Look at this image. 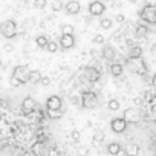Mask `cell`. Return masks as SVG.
Returning <instances> with one entry per match:
<instances>
[{"label": "cell", "instance_id": "obj_13", "mask_svg": "<svg viewBox=\"0 0 156 156\" xmlns=\"http://www.w3.org/2000/svg\"><path fill=\"white\" fill-rule=\"evenodd\" d=\"M103 57H104L106 60L112 61V60L116 58V51H115L112 46H104V48H103Z\"/></svg>", "mask_w": 156, "mask_h": 156}, {"label": "cell", "instance_id": "obj_2", "mask_svg": "<svg viewBox=\"0 0 156 156\" xmlns=\"http://www.w3.org/2000/svg\"><path fill=\"white\" fill-rule=\"evenodd\" d=\"M98 104V95L92 90H87V92H83L81 95V106L84 109H95Z\"/></svg>", "mask_w": 156, "mask_h": 156}, {"label": "cell", "instance_id": "obj_5", "mask_svg": "<svg viewBox=\"0 0 156 156\" xmlns=\"http://www.w3.org/2000/svg\"><path fill=\"white\" fill-rule=\"evenodd\" d=\"M29 73H31V69L28 66H17L12 72V76H16L22 84H25L29 80Z\"/></svg>", "mask_w": 156, "mask_h": 156}, {"label": "cell", "instance_id": "obj_37", "mask_svg": "<svg viewBox=\"0 0 156 156\" xmlns=\"http://www.w3.org/2000/svg\"><path fill=\"white\" fill-rule=\"evenodd\" d=\"M12 49H14V46H12V44H9V43H8V44H5V52H11Z\"/></svg>", "mask_w": 156, "mask_h": 156}, {"label": "cell", "instance_id": "obj_25", "mask_svg": "<svg viewBox=\"0 0 156 156\" xmlns=\"http://www.w3.org/2000/svg\"><path fill=\"white\" fill-rule=\"evenodd\" d=\"M46 49H48V52L54 54V52H57V51H58V43H55V41H48Z\"/></svg>", "mask_w": 156, "mask_h": 156}, {"label": "cell", "instance_id": "obj_36", "mask_svg": "<svg viewBox=\"0 0 156 156\" xmlns=\"http://www.w3.org/2000/svg\"><path fill=\"white\" fill-rule=\"evenodd\" d=\"M115 20H116V22H118V23H124V22H126V17H124V16H122V14H118V16H116V19H115Z\"/></svg>", "mask_w": 156, "mask_h": 156}, {"label": "cell", "instance_id": "obj_23", "mask_svg": "<svg viewBox=\"0 0 156 156\" xmlns=\"http://www.w3.org/2000/svg\"><path fill=\"white\" fill-rule=\"evenodd\" d=\"M107 107H109V110H118L119 109V101L118 100H115V98H112V100H109V103H107Z\"/></svg>", "mask_w": 156, "mask_h": 156}, {"label": "cell", "instance_id": "obj_17", "mask_svg": "<svg viewBox=\"0 0 156 156\" xmlns=\"http://www.w3.org/2000/svg\"><path fill=\"white\" fill-rule=\"evenodd\" d=\"M104 138H106V133H104L103 130H97L95 135H94V138H92V144L98 147V145L104 141Z\"/></svg>", "mask_w": 156, "mask_h": 156}, {"label": "cell", "instance_id": "obj_38", "mask_svg": "<svg viewBox=\"0 0 156 156\" xmlns=\"http://www.w3.org/2000/svg\"><path fill=\"white\" fill-rule=\"evenodd\" d=\"M23 156H35V153H34V151H25Z\"/></svg>", "mask_w": 156, "mask_h": 156}, {"label": "cell", "instance_id": "obj_40", "mask_svg": "<svg viewBox=\"0 0 156 156\" xmlns=\"http://www.w3.org/2000/svg\"><path fill=\"white\" fill-rule=\"evenodd\" d=\"M129 2H130V3H136V0H129Z\"/></svg>", "mask_w": 156, "mask_h": 156}, {"label": "cell", "instance_id": "obj_27", "mask_svg": "<svg viewBox=\"0 0 156 156\" xmlns=\"http://www.w3.org/2000/svg\"><path fill=\"white\" fill-rule=\"evenodd\" d=\"M46 0H34V6L37 8V9H43V8H46Z\"/></svg>", "mask_w": 156, "mask_h": 156}, {"label": "cell", "instance_id": "obj_16", "mask_svg": "<svg viewBox=\"0 0 156 156\" xmlns=\"http://www.w3.org/2000/svg\"><path fill=\"white\" fill-rule=\"evenodd\" d=\"M129 57L132 60H138L142 57V48L141 46H132L130 51H129Z\"/></svg>", "mask_w": 156, "mask_h": 156}, {"label": "cell", "instance_id": "obj_10", "mask_svg": "<svg viewBox=\"0 0 156 156\" xmlns=\"http://www.w3.org/2000/svg\"><path fill=\"white\" fill-rule=\"evenodd\" d=\"M104 11H106V6H104V3L98 2V0H95V2H92V3L89 5V12H90V16H95V17H98V16H101Z\"/></svg>", "mask_w": 156, "mask_h": 156}, {"label": "cell", "instance_id": "obj_7", "mask_svg": "<svg viewBox=\"0 0 156 156\" xmlns=\"http://www.w3.org/2000/svg\"><path fill=\"white\" fill-rule=\"evenodd\" d=\"M84 76H86V80L90 81V83H97L100 80V76H101V72L97 69V67H92V66H87L84 69Z\"/></svg>", "mask_w": 156, "mask_h": 156}, {"label": "cell", "instance_id": "obj_20", "mask_svg": "<svg viewBox=\"0 0 156 156\" xmlns=\"http://www.w3.org/2000/svg\"><path fill=\"white\" fill-rule=\"evenodd\" d=\"M150 32V29L145 26V25H138L136 26V35L139 37V38H144V37H147V34Z\"/></svg>", "mask_w": 156, "mask_h": 156}, {"label": "cell", "instance_id": "obj_28", "mask_svg": "<svg viewBox=\"0 0 156 156\" xmlns=\"http://www.w3.org/2000/svg\"><path fill=\"white\" fill-rule=\"evenodd\" d=\"M51 6H52V11H55V12H57V11H60V9L63 8V3L60 2V0H54Z\"/></svg>", "mask_w": 156, "mask_h": 156}, {"label": "cell", "instance_id": "obj_35", "mask_svg": "<svg viewBox=\"0 0 156 156\" xmlns=\"http://www.w3.org/2000/svg\"><path fill=\"white\" fill-rule=\"evenodd\" d=\"M48 156H58V150L55 147H51L49 151H48Z\"/></svg>", "mask_w": 156, "mask_h": 156}, {"label": "cell", "instance_id": "obj_30", "mask_svg": "<svg viewBox=\"0 0 156 156\" xmlns=\"http://www.w3.org/2000/svg\"><path fill=\"white\" fill-rule=\"evenodd\" d=\"M76 154H78V156H87V154H89V150H87L86 147H78V148H76Z\"/></svg>", "mask_w": 156, "mask_h": 156}, {"label": "cell", "instance_id": "obj_15", "mask_svg": "<svg viewBox=\"0 0 156 156\" xmlns=\"http://www.w3.org/2000/svg\"><path fill=\"white\" fill-rule=\"evenodd\" d=\"M124 151H126V156H138L139 154V145L138 144H127L126 145V148H124Z\"/></svg>", "mask_w": 156, "mask_h": 156}, {"label": "cell", "instance_id": "obj_19", "mask_svg": "<svg viewBox=\"0 0 156 156\" xmlns=\"http://www.w3.org/2000/svg\"><path fill=\"white\" fill-rule=\"evenodd\" d=\"M40 80H41V73H40L38 70H31L28 83H34V84H38V83H40Z\"/></svg>", "mask_w": 156, "mask_h": 156}, {"label": "cell", "instance_id": "obj_9", "mask_svg": "<svg viewBox=\"0 0 156 156\" xmlns=\"http://www.w3.org/2000/svg\"><path fill=\"white\" fill-rule=\"evenodd\" d=\"M61 107H63V101H61L60 97L52 95V97H49L46 100V109H49V110H61Z\"/></svg>", "mask_w": 156, "mask_h": 156}, {"label": "cell", "instance_id": "obj_29", "mask_svg": "<svg viewBox=\"0 0 156 156\" xmlns=\"http://www.w3.org/2000/svg\"><path fill=\"white\" fill-rule=\"evenodd\" d=\"M70 138H72L75 142H78V141H80V138H81V133L78 132V130H72V132H70Z\"/></svg>", "mask_w": 156, "mask_h": 156}, {"label": "cell", "instance_id": "obj_18", "mask_svg": "<svg viewBox=\"0 0 156 156\" xmlns=\"http://www.w3.org/2000/svg\"><path fill=\"white\" fill-rule=\"evenodd\" d=\"M122 72H124L122 64H119V63H113V64L110 66V73H112L113 76H121Z\"/></svg>", "mask_w": 156, "mask_h": 156}, {"label": "cell", "instance_id": "obj_3", "mask_svg": "<svg viewBox=\"0 0 156 156\" xmlns=\"http://www.w3.org/2000/svg\"><path fill=\"white\" fill-rule=\"evenodd\" d=\"M139 17L150 25L156 23V8H154V5H145L142 8V11L139 12Z\"/></svg>", "mask_w": 156, "mask_h": 156}, {"label": "cell", "instance_id": "obj_33", "mask_svg": "<svg viewBox=\"0 0 156 156\" xmlns=\"http://www.w3.org/2000/svg\"><path fill=\"white\" fill-rule=\"evenodd\" d=\"M94 43H98V44H103V43H104V37H103L101 34H97V35L94 37Z\"/></svg>", "mask_w": 156, "mask_h": 156}, {"label": "cell", "instance_id": "obj_14", "mask_svg": "<svg viewBox=\"0 0 156 156\" xmlns=\"http://www.w3.org/2000/svg\"><path fill=\"white\" fill-rule=\"evenodd\" d=\"M107 153L112 154V156H118V154L121 153V144L116 142V141L110 142V144L107 145Z\"/></svg>", "mask_w": 156, "mask_h": 156}, {"label": "cell", "instance_id": "obj_26", "mask_svg": "<svg viewBox=\"0 0 156 156\" xmlns=\"http://www.w3.org/2000/svg\"><path fill=\"white\" fill-rule=\"evenodd\" d=\"M100 25H101V28H103V29H110V28H112V25H113V22H112L110 19H101Z\"/></svg>", "mask_w": 156, "mask_h": 156}, {"label": "cell", "instance_id": "obj_1", "mask_svg": "<svg viewBox=\"0 0 156 156\" xmlns=\"http://www.w3.org/2000/svg\"><path fill=\"white\" fill-rule=\"evenodd\" d=\"M0 34L5 38H14L17 35V25L14 20H6L0 25Z\"/></svg>", "mask_w": 156, "mask_h": 156}, {"label": "cell", "instance_id": "obj_6", "mask_svg": "<svg viewBox=\"0 0 156 156\" xmlns=\"http://www.w3.org/2000/svg\"><path fill=\"white\" fill-rule=\"evenodd\" d=\"M35 110H37V103H35V100L31 98V97H26V98L22 101V112H23L25 115H31V113H34Z\"/></svg>", "mask_w": 156, "mask_h": 156}, {"label": "cell", "instance_id": "obj_32", "mask_svg": "<svg viewBox=\"0 0 156 156\" xmlns=\"http://www.w3.org/2000/svg\"><path fill=\"white\" fill-rule=\"evenodd\" d=\"M9 83H11V86H12V87H19V86H22V83L17 80L16 76H12V75H11V80H9Z\"/></svg>", "mask_w": 156, "mask_h": 156}, {"label": "cell", "instance_id": "obj_31", "mask_svg": "<svg viewBox=\"0 0 156 156\" xmlns=\"http://www.w3.org/2000/svg\"><path fill=\"white\" fill-rule=\"evenodd\" d=\"M145 72H147V64H145V63H141V66L138 67L136 73H138V75H145Z\"/></svg>", "mask_w": 156, "mask_h": 156}, {"label": "cell", "instance_id": "obj_12", "mask_svg": "<svg viewBox=\"0 0 156 156\" xmlns=\"http://www.w3.org/2000/svg\"><path fill=\"white\" fill-rule=\"evenodd\" d=\"M60 46L63 48V49H70V48H73L75 46V38H73V35H61V38H60Z\"/></svg>", "mask_w": 156, "mask_h": 156}, {"label": "cell", "instance_id": "obj_11", "mask_svg": "<svg viewBox=\"0 0 156 156\" xmlns=\"http://www.w3.org/2000/svg\"><path fill=\"white\" fill-rule=\"evenodd\" d=\"M64 9H66V14H69V16H75V14L80 12L81 5H80V2H76V0H70V2L66 3Z\"/></svg>", "mask_w": 156, "mask_h": 156}, {"label": "cell", "instance_id": "obj_4", "mask_svg": "<svg viewBox=\"0 0 156 156\" xmlns=\"http://www.w3.org/2000/svg\"><path fill=\"white\" fill-rule=\"evenodd\" d=\"M122 119L127 122V124H136L141 121V113L138 109L135 107H129L124 110V115H122Z\"/></svg>", "mask_w": 156, "mask_h": 156}, {"label": "cell", "instance_id": "obj_21", "mask_svg": "<svg viewBox=\"0 0 156 156\" xmlns=\"http://www.w3.org/2000/svg\"><path fill=\"white\" fill-rule=\"evenodd\" d=\"M61 115H63L61 110H49V109H48V118H49V119H60Z\"/></svg>", "mask_w": 156, "mask_h": 156}, {"label": "cell", "instance_id": "obj_22", "mask_svg": "<svg viewBox=\"0 0 156 156\" xmlns=\"http://www.w3.org/2000/svg\"><path fill=\"white\" fill-rule=\"evenodd\" d=\"M48 37L46 35H38L37 38H35V43H37V46H40V48H46V44H48Z\"/></svg>", "mask_w": 156, "mask_h": 156}, {"label": "cell", "instance_id": "obj_24", "mask_svg": "<svg viewBox=\"0 0 156 156\" xmlns=\"http://www.w3.org/2000/svg\"><path fill=\"white\" fill-rule=\"evenodd\" d=\"M61 32L64 35H73V26L72 25H63L61 26Z\"/></svg>", "mask_w": 156, "mask_h": 156}, {"label": "cell", "instance_id": "obj_34", "mask_svg": "<svg viewBox=\"0 0 156 156\" xmlns=\"http://www.w3.org/2000/svg\"><path fill=\"white\" fill-rule=\"evenodd\" d=\"M40 84H43V86H49V84H51V78H48V76H41Z\"/></svg>", "mask_w": 156, "mask_h": 156}, {"label": "cell", "instance_id": "obj_41", "mask_svg": "<svg viewBox=\"0 0 156 156\" xmlns=\"http://www.w3.org/2000/svg\"><path fill=\"white\" fill-rule=\"evenodd\" d=\"M0 67H2V60H0Z\"/></svg>", "mask_w": 156, "mask_h": 156}, {"label": "cell", "instance_id": "obj_8", "mask_svg": "<svg viewBox=\"0 0 156 156\" xmlns=\"http://www.w3.org/2000/svg\"><path fill=\"white\" fill-rule=\"evenodd\" d=\"M110 129L113 133H124L127 129V122L122 118H113L110 122Z\"/></svg>", "mask_w": 156, "mask_h": 156}, {"label": "cell", "instance_id": "obj_39", "mask_svg": "<svg viewBox=\"0 0 156 156\" xmlns=\"http://www.w3.org/2000/svg\"><path fill=\"white\" fill-rule=\"evenodd\" d=\"M141 103H142V100H141V98H135V104H136V106H139Z\"/></svg>", "mask_w": 156, "mask_h": 156}]
</instances>
